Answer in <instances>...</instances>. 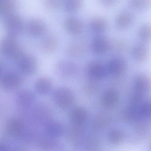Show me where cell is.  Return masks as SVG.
Wrapping results in <instances>:
<instances>
[{
    "label": "cell",
    "instance_id": "24",
    "mask_svg": "<svg viewBox=\"0 0 151 151\" xmlns=\"http://www.w3.org/2000/svg\"><path fill=\"white\" fill-rule=\"evenodd\" d=\"M44 130L46 135L56 139L61 137L64 133L63 124L57 120H49L45 123Z\"/></svg>",
    "mask_w": 151,
    "mask_h": 151
},
{
    "label": "cell",
    "instance_id": "42",
    "mask_svg": "<svg viewBox=\"0 0 151 151\" xmlns=\"http://www.w3.org/2000/svg\"><path fill=\"white\" fill-rule=\"evenodd\" d=\"M4 65L0 61V81L2 77V76L4 75Z\"/></svg>",
    "mask_w": 151,
    "mask_h": 151
},
{
    "label": "cell",
    "instance_id": "10",
    "mask_svg": "<svg viewBox=\"0 0 151 151\" xmlns=\"http://www.w3.org/2000/svg\"><path fill=\"white\" fill-rule=\"evenodd\" d=\"M17 65L19 70L25 76H32L38 68V61L36 58L29 54L23 53L17 59Z\"/></svg>",
    "mask_w": 151,
    "mask_h": 151
},
{
    "label": "cell",
    "instance_id": "33",
    "mask_svg": "<svg viewBox=\"0 0 151 151\" xmlns=\"http://www.w3.org/2000/svg\"><path fill=\"white\" fill-rule=\"evenodd\" d=\"M38 146L44 150L55 149L58 146V143L55 139L47 135L40 137L37 140Z\"/></svg>",
    "mask_w": 151,
    "mask_h": 151
},
{
    "label": "cell",
    "instance_id": "11",
    "mask_svg": "<svg viewBox=\"0 0 151 151\" xmlns=\"http://www.w3.org/2000/svg\"><path fill=\"white\" fill-rule=\"evenodd\" d=\"M4 26L8 34L14 37L20 35L25 27L22 18L16 12L4 18Z\"/></svg>",
    "mask_w": 151,
    "mask_h": 151
},
{
    "label": "cell",
    "instance_id": "25",
    "mask_svg": "<svg viewBox=\"0 0 151 151\" xmlns=\"http://www.w3.org/2000/svg\"><path fill=\"white\" fill-rule=\"evenodd\" d=\"M36 100V96L33 91L28 89L20 91L16 97L17 104L22 108H27L31 106Z\"/></svg>",
    "mask_w": 151,
    "mask_h": 151
},
{
    "label": "cell",
    "instance_id": "22",
    "mask_svg": "<svg viewBox=\"0 0 151 151\" xmlns=\"http://www.w3.org/2000/svg\"><path fill=\"white\" fill-rule=\"evenodd\" d=\"M88 119L87 110L83 107L74 108L70 114V120L73 125L84 126Z\"/></svg>",
    "mask_w": 151,
    "mask_h": 151
},
{
    "label": "cell",
    "instance_id": "20",
    "mask_svg": "<svg viewBox=\"0 0 151 151\" xmlns=\"http://www.w3.org/2000/svg\"><path fill=\"white\" fill-rule=\"evenodd\" d=\"M26 29L30 35L38 37L46 32L47 26L42 19L38 18H33L28 21L26 25Z\"/></svg>",
    "mask_w": 151,
    "mask_h": 151
},
{
    "label": "cell",
    "instance_id": "21",
    "mask_svg": "<svg viewBox=\"0 0 151 151\" xmlns=\"http://www.w3.org/2000/svg\"><path fill=\"white\" fill-rule=\"evenodd\" d=\"M89 28L91 31L96 35L104 34L109 28V22L103 17L95 16L90 19Z\"/></svg>",
    "mask_w": 151,
    "mask_h": 151
},
{
    "label": "cell",
    "instance_id": "36",
    "mask_svg": "<svg viewBox=\"0 0 151 151\" xmlns=\"http://www.w3.org/2000/svg\"><path fill=\"white\" fill-rule=\"evenodd\" d=\"M83 0H63V6L65 12L75 13L83 6Z\"/></svg>",
    "mask_w": 151,
    "mask_h": 151
},
{
    "label": "cell",
    "instance_id": "30",
    "mask_svg": "<svg viewBox=\"0 0 151 151\" xmlns=\"http://www.w3.org/2000/svg\"><path fill=\"white\" fill-rule=\"evenodd\" d=\"M128 42L124 38H117L111 41V51L115 52V54L123 55L127 52L129 48Z\"/></svg>",
    "mask_w": 151,
    "mask_h": 151
},
{
    "label": "cell",
    "instance_id": "23",
    "mask_svg": "<svg viewBox=\"0 0 151 151\" xmlns=\"http://www.w3.org/2000/svg\"><path fill=\"white\" fill-rule=\"evenodd\" d=\"M85 137L86 135L83 126H78L72 124L67 133L68 141L73 145L76 146L83 145Z\"/></svg>",
    "mask_w": 151,
    "mask_h": 151
},
{
    "label": "cell",
    "instance_id": "35",
    "mask_svg": "<svg viewBox=\"0 0 151 151\" xmlns=\"http://www.w3.org/2000/svg\"><path fill=\"white\" fill-rule=\"evenodd\" d=\"M127 3L133 11L142 12L149 8L151 5V0H127Z\"/></svg>",
    "mask_w": 151,
    "mask_h": 151
},
{
    "label": "cell",
    "instance_id": "28",
    "mask_svg": "<svg viewBox=\"0 0 151 151\" xmlns=\"http://www.w3.org/2000/svg\"><path fill=\"white\" fill-rule=\"evenodd\" d=\"M136 35L139 41L149 44L151 42V23L144 22L140 24Z\"/></svg>",
    "mask_w": 151,
    "mask_h": 151
},
{
    "label": "cell",
    "instance_id": "8",
    "mask_svg": "<svg viewBox=\"0 0 151 151\" xmlns=\"http://www.w3.org/2000/svg\"><path fill=\"white\" fill-rule=\"evenodd\" d=\"M114 121V118L110 111L103 110L94 116L91 123V127L96 133L107 131L113 126Z\"/></svg>",
    "mask_w": 151,
    "mask_h": 151
},
{
    "label": "cell",
    "instance_id": "2",
    "mask_svg": "<svg viewBox=\"0 0 151 151\" xmlns=\"http://www.w3.org/2000/svg\"><path fill=\"white\" fill-rule=\"evenodd\" d=\"M108 77L114 80H119L125 76L128 71L127 60L120 55H114L106 63Z\"/></svg>",
    "mask_w": 151,
    "mask_h": 151
},
{
    "label": "cell",
    "instance_id": "29",
    "mask_svg": "<svg viewBox=\"0 0 151 151\" xmlns=\"http://www.w3.org/2000/svg\"><path fill=\"white\" fill-rule=\"evenodd\" d=\"M58 46V38L52 34L47 35L42 41L41 44L42 50L47 54L55 52Z\"/></svg>",
    "mask_w": 151,
    "mask_h": 151
},
{
    "label": "cell",
    "instance_id": "32",
    "mask_svg": "<svg viewBox=\"0 0 151 151\" xmlns=\"http://www.w3.org/2000/svg\"><path fill=\"white\" fill-rule=\"evenodd\" d=\"M17 3L15 0H0V16L4 18L15 13Z\"/></svg>",
    "mask_w": 151,
    "mask_h": 151
},
{
    "label": "cell",
    "instance_id": "6",
    "mask_svg": "<svg viewBox=\"0 0 151 151\" xmlns=\"http://www.w3.org/2000/svg\"><path fill=\"white\" fill-rule=\"evenodd\" d=\"M53 100L57 107L66 110L73 106L76 97L70 88L66 87H60L54 91Z\"/></svg>",
    "mask_w": 151,
    "mask_h": 151
},
{
    "label": "cell",
    "instance_id": "14",
    "mask_svg": "<svg viewBox=\"0 0 151 151\" xmlns=\"http://www.w3.org/2000/svg\"><path fill=\"white\" fill-rule=\"evenodd\" d=\"M128 133L122 128L111 127L106 131V140L111 146H119L127 141Z\"/></svg>",
    "mask_w": 151,
    "mask_h": 151
},
{
    "label": "cell",
    "instance_id": "13",
    "mask_svg": "<svg viewBox=\"0 0 151 151\" xmlns=\"http://www.w3.org/2000/svg\"><path fill=\"white\" fill-rule=\"evenodd\" d=\"M139 104H134L127 102L119 113V119L124 124L131 126L140 120L139 113Z\"/></svg>",
    "mask_w": 151,
    "mask_h": 151
},
{
    "label": "cell",
    "instance_id": "37",
    "mask_svg": "<svg viewBox=\"0 0 151 151\" xmlns=\"http://www.w3.org/2000/svg\"><path fill=\"white\" fill-rule=\"evenodd\" d=\"M34 115L38 120L44 123H46L50 120L51 111L47 106L40 105L35 108L34 110Z\"/></svg>",
    "mask_w": 151,
    "mask_h": 151
},
{
    "label": "cell",
    "instance_id": "26",
    "mask_svg": "<svg viewBox=\"0 0 151 151\" xmlns=\"http://www.w3.org/2000/svg\"><path fill=\"white\" fill-rule=\"evenodd\" d=\"M83 145L86 150H99L103 145L101 137L96 133H91L86 136Z\"/></svg>",
    "mask_w": 151,
    "mask_h": 151
},
{
    "label": "cell",
    "instance_id": "5",
    "mask_svg": "<svg viewBox=\"0 0 151 151\" xmlns=\"http://www.w3.org/2000/svg\"><path fill=\"white\" fill-rule=\"evenodd\" d=\"M99 102L104 110L113 111L121 102V94L119 90L114 87L106 88L101 93Z\"/></svg>",
    "mask_w": 151,
    "mask_h": 151
},
{
    "label": "cell",
    "instance_id": "31",
    "mask_svg": "<svg viewBox=\"0 0 151 151\" xmlns=\"http://www.w3.org/2000/svg\"><path fill=\"white\" fill-rule=\"evenodd\" d=\"M139 113L140 119L151 122V98L146 97L140 103Z\"/></svg>",
    "mask_w": 151,
    "mask_h": 151
},
{
    "label": "cell",
    "instance_id": "40",
    "mask_svg": "<svg viewBox=\"0 0 151 151\" xmlns=\"http://www.w3.org/2000/svg\"><path fill=\"white\" fill-rule=\"evenodd\" d=\"M100 4L104 7L111 8L116 6L119 2V0H99Z\"/></svg>",
    "mask_w": 151,
    "mask_h": 151
},
{
    "label": "cell",
    "instance_id": "15",
    "mask_svg": "<svg viewBox=\"0 0 151 151\" xmlns=\"http://www.w3.org/2000/svg\"><path fill=\"white\" fill-rule=\"evenodd\" d=\"M134 20L135 17L132 11L122 10L119 11L114 17V27L119 31H126L133 25Z\"/></svg>",
    "mask_w": 151,
    "mask_h": 151
},
{
    "label": "cell",
    "instance_id": "27",
    "mask_svg": "<svg viewBox=\"0 0 151 151\" xmlns=\"http://www.w3.org/2000/svg\"><path fill=\"white\" fill-rule=\"evenodd\" d=\"M34 87L38 93L42 95H46L51 90L52 82L48 77H41L36 80L34 84Z\"/></svg>",
    "mask_w": 151,
    "mask_h": 151
},
{
    "label": "cell",
    "instance_id": "3",
    "mask_svg": "<svg viewBox=\"0 0 151 151\" xmlns=\"http://www.w3.org/2000/svg\"><path fill=\"white\" fill-rule=\"evenodd\" d=\"M127 140L133 143H139L149 138L151 134V122L140 119L131 125Z\"/></svg>",
    "mask_w": 151,
    "mask_h": 151
},
{
    "label": "cell",
    "instance_id": "17",
    "mask_svg": "<svg viewBox=\"0 0 151 151\" xmlns=\"http://www.w3.org/2000/svg\"><path fill=\"white\" fill-rule=\"evenodd\" d=\"M5 130L9 136L14 138L21 139L26 129L24 122L21 119L11 118L6 122Z\"/></svg>",
    "mask_w": 151,
    "mask_h": 151
},
{
    "label": "cell",
    "instance_id": "34",
    "mask_svg": "<svg viewBox=\"0 0 151 151\" xmlns=\"http://www.w3.org/2000/svg\"><path fill=\"white\" fill-rule=\"evenodd\" d=\"M67 51L71 56L75 57H80L86 52V46L83 42H74L69 44Z\"/></svg>",
    "mask_w": 151,
    "mask_h": 151
},
{
    "label": "cell",
    "instance_id": "1",
    "mask_svg": "<svg viewBox=\"0 0 151 151\" xmlns=\"http://www.w3.org/2000/svg\"><path fill=\"white\" fill-rule=\"evenodd\" d=\"M132 88L127 102L139 104L151 91V76L147 73H136L132 78Z\"/></svg>",
    "mask_w": 151,
    "mask_h": 151
},
{
    "label": "cell",
    "instance_id": "19",
    "mask_svg": "<svg viewBox=\"0 0 151 151\" xmlns=\"http://www.w3.org/2000/svg\"><path fill=\"white\" fill-rule=\"evenodd\" d=\"M64 27L70 34L78 35L83 31L84 25L81 19L74 16H70L65 19Z\"/></svg>",
    "mask_w": 151,
    "mask_h": 151
},
{
    "label": "cell",
    "instance_id": "39",
    "mask_svg": "<svg viewBox=\"0 0 151 151\" xmlns=\"http://www.w3.org/2000/svg\"><path fill=\"white\" fill-rule=\"evenodd\" d=\"M63 0H44V6L49 11H55L63 6Z\"/></svg>",
    "mask_w": 151,
    "mask_h": 151
},
{
    "label": "cell",
    "instance_id": "18",
    "mask_svg": "<svg viewBox=\"0 0 151 151\" xmlns=\"http://www.w3.org/2000/svg\"><path fill=\"white\" fill-rule=\"evenodd\" d=\"M0 81L3 88L11 91L18 89L22 85L23 80L19 74L9 71L4 74Z\"/></svg>",
    "mask_w": 151,
    "mask_h": 151
},
{
    "label": "cell",
    "instance_id": "43",
    "mask_svg": "<svg viewBox=\"0 0 151 151\" xmlns=\"http://www.w3.org/2000/svg\"><path fill=\"white\" fill-rule=\"evenodd\" d=\"M148 149L151 151V139L149 140L148 143Z\"/></svg>",
    "mask_w": 151,
    "mask_h": 151
},
{
    "label": "cell",
    "instance_id": "4",
    "mask_svg": "<svg viewBox=\"0 0 151 151\" xmlns=\"http://www.w3.org/2000/svg\"><path fill=\"white\" fill-rule=\"evenodd\" d=\"M0 52L4 57L17 60L22 54V50L16 37L6 35L0 41Z\"/></svg>",
    "mask_w": 151,
    "mask_h": 151
},
{
    "label": "cell",
    "instance_id": "7",
    "mask_svg": "<svg viewBox=\"0 0 151 151\" xmlns=\"http://www.w3.org/2000/svg\"><path fill=\"white\" fill-rule=\"evenodd\" d=\"M86 72L89 80L97 83L103 81L109 77L106 63L99 60L90 61L87 65Z\"/></svg>",
    "mask_w": 151,
    "mask_h": 151
},
{
    "label": "cell",
    "instance_id": "12",
    "mask_svg": "<svg viewBox=\"0 0 151 151\" xmlns=\"http://www.w3.org/2000/svg\"><path fill=\"white\" fill-rule=\"evenodd\" d=\"M90 49L97 55H104L111 51V41L104 34L96 35L91 40Z\"/></svg>",
    "mask_w": 151,
    "mask_h": 151
},
{
    "label": "cell",
    "instance_id": "9",
    "mask_svg": "<svg viewBox=\"0 0 151 151\" xmlns=\"http://www.w3.org/2000/svg\"><path fill=\"white\" fill-rule=\"evenodd\" d=\"M129 51L132 59L137 64L146 63L151 55L149 44L139 41L130 47Z\"/></svg>",
    "mask_w": 151,
    "mask_h": 151
},
{
    "label": "cell",
    "instance_id": "16",
    "mask_svg": "<svg viewBox=\"0 0 151 151\" xmlns=\"http://www.w3.org/2000/svg\"><path fill=\"white\" fill-rule=\"evenodd\" d=\"M54 70L57 75L64 78H74L78 71L76 64L67 60H61L57 62L54 66Z\"/></svg>",
    "mask_w": 151,
    "mask_h": 151
},
{
    "label": "cell",
    "instance_id": "38",
    "mask_svg": "<svg viewBox=\"0 0 151 151\" xmlns=\"http://www.w3.org/2000/svg\"><path fill=\"white\" fill-rule=\"evenodd\" d=\"M97 82L89 80V81L86 83L84 86V90L87 94L93 95L99 91V86Z\"/></svg>",
    "mask_w": 151,
    "mask_h": 151
},
{
    "label": "cell",
    "instance_id": "41",
    "mask_svg": "<svg viewBox=\"0 0 151 151\" xmlns=\"http://www.w3.org/2000/svg\"><path fill=\"white\" fill-rule=\"evenodd\" d=\"M9 150V146L4 142L0 140V151H5Z\"/></svg>",
    "mask_w": 151,
    "mask_h": 151
}]
</instances>
